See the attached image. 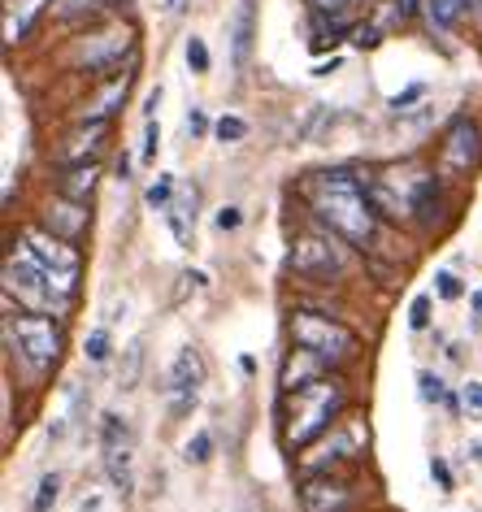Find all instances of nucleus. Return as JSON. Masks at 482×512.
Returning a JSON list of instances; mask_svg holds the SVG:
<instances>
[{
  "instance_id": "obj_18",
  "label": "nucleus",
  "mask_w": 482,
  "mask_h": 512,
  "mask_svg": "<svg viewBox=\"0 0 482 512\" xmlns=\"http://www.w3.org/2000/svg\"><path fill=\"white\" fill-rule=\"evenodd\" d=\"M200 382H205V361H200L196 348H183L179 356H174V365H170L166 391H200Z\"/></svg>"
},
{
  "instance_id": "obj_26",
  "label": "nucleus",
  "mask_w": 482,
  "mask_h": 512,
  "mask_svg": "<svg viewBox=\"0 0 482 512\" xmlns=\"http://www.w3.org/2000/svg\"><path fill=\"white\" fill-rule=\"evenodd\" d=\"M57 495H61V473H44V478H40V491H35L31 512H53Z\"/></svg>"
},
{
  "instance_id": "obj_37",
  "label": "nucleus",
  "mask_w": 482,
  "mask_h": 512,
  "mask_svg": "<svg viewBox=\"0 0 482 512\" xmlns=\"http://www.w3.org/2000/svg\"><path fill=\"white\" fill-rule=\"evenodd\" d=\"M426 322H430V296H417L409 304V326L413 330H426Z\"/></svg>"
},
{
  "instance_id": "obj_11",
  "label": "nucleus",
  "mask_w": 482,
  "mask_h": 512,
  "mask_svg": "<svg viewBox=\"0 0 482 512\" xmlns=\"http://www.w3.org/2000/svg\"><path fill=\"white\" fill-rule=\"evenodd\" d=\"M300 504L304 512H352V486L331 473H317L300 486Z\"/></svg>"
},
{
  "instance_id": "obj_20",
  "label": "nucleus",
  "mask_w": 482,
  "mask_h": 512,
  "mask_svg": "<svg viewBox=\"0 0 482 512\" xmlns=\"http://www.w3.org/2000/svg\"><path fill=\"white\" fill-rule=\"evenodd\" d=\"M96 187H100V170H96V161H87V165H70V170L61 174V196H66V200L87 204V200L96 196Z\"/></svg>"
},
{
  "instance_id": "obj_28",
  "label": "nucleus",
  "mask_w": 482,
  "mask_h": 512,
  "mask_svg": "<svg viewBox=\"0 0 482 512\" xmlns=\"http://www.w3.org/2000/svg\"><path fill=\"white\" fill-rule=\"evenodd\" d=\"M213 135H218L222 144H239V139H248V122L235 118V113H226V118L213 122Z\"/></svg>"
},
{
  "instance_id": "obj_34",
  "label": "nucleus",
  "mask_w": 482,
  "mask_h": 512,
  "mask_svg": "<svg viewBox=\"0 0 482 512\" xmlns=\"http://www.w3.org/2000/svg\"><path fill=\"white\" fill-rule=\"evenodd\" d=\"M361 0H309L313 14H331V18H344L348 9H357Z\"/></svg>"
},
{
  "instance_id": "obj_19",
  "label": "nucleus",
  "mask_w": 482,
  "mask_h": 512,
  "mask_svg": "<svg viewBox=\"0 0 482 512\" xmlns=\"http://www.w3.org/2000/svg\"><path fill=\"white\" fill-rule=\"evenodd\" d=\"M469 9H474V0H422V14H426V27L435 35H448L456 22H461Z\"/></svg>"
},
{
  "instance_id": "obj_3",
  "label": "nucleus",
  "mask_w": 482,
  "mask_h": 512,
  "mask_svg": "<svg viewBox=\"0 0 482 512\" xmlns=\"http://www.w3.org/2000/svg\"><path fill=\"white\" fill-rule=\"evenodd\" d=\"M5 296H9V300L18 296L22 309L48 313V317H66L70 300H74V296H66V291L53 283V278H48V270H44L40 261H35L27 248L5 261Z\"/></svg>"
},
{
  "instance_id": "obj_12",
  "label": "nucleus",
  "mask_w": 482,
  "mask_h": 512,
  "mask_svg": "<svg viewBox=\"0 0 482 512\" xmlns=\"http://www.w3.org/2000/svg\"><path fill=\"white\" fill-rule=\"evenodd\" d=\"M131 83H135V61L122 74H113V79L100 87L92 100H83V105L74 109V118H79V122H109L113 113H118V105L126 100V92H131Z\"/></svg>"
},
{
  "instance_id": "obj_17",
  "label": "nucleus",
  "mask_w": 482,
  "mask_h": 512,
  "mask_svg": "<svg viewBox=\"0 0 482 512\" xmlns=\"http://www.w3.org/2000/svg\"><path fill=\"white\" fill-rule=\"evenodd\" d=\"M44 9H48V0H5V40L9 44L27 40V31L35 27V18Z\"/></svg>"
},
{
  "instance_id": "obj_22",
  "label": "nucleus",
  "mask_w": 482,
  "mask_h": 512,
  "mask_svg": "<svg viewBox=\"0 0 482 512\" xmlns=\"http://www.w3.org/2000/svg\"><path fill=\"white\" fill-rule=\"evenodd\" d=\"M105 473L118 495H131L135 473H131V447H105Z\"/></svg>"
},
{
  "instance_id": "obj_27",
  "label": "nucleus",
  "mask_w": 482,
  "mask_h": 512,
  "mask_svg": "<svg viewBox=\"0 0 482 512\" xmlns=\"http://www.w3.org/2000/svg\"><path fill=\"white\" fill-rule=\"evenodd\" d=\"M417 395H422L426 404H448V387H443V378L430 374V369L417 374Z\"/></svg>"
},
{
  "instance_id": "obj_44",
  "label": "nucleus",
  "mask_w": 482,
  "mask_h": 512,
  "mask_svg": "<svg viewBox=\"0 0 482 512\" xmlns=\"http://www.w3.org/2000/svg\"><path fill=\"white\" fill-rule=\"evenodd\" d=\"M105 508V499H100V491H87L83 499H79V512H100Z\"/></svg>"
},
{
  "instance_id": "obj_33",
  "label": "nucleus",
  "mask_w": 482,
  "mask_h": 512,
  "mask_svg": "<svg viewBox=\"0 0 482 512\" xmlns=\"http://www.w3.org/2000/svg\"><path fill=\"white\" fill-rule=\"evenodd\" d=\"M100 5H105V0H57V18H83V14H92V9H100Z\"/></svg>"
},
{
  "instance_id": "obj_5",
  "label": "nucleus",
  "mask_w": 482,
  "mask_h": 512,
  "mask_svg": "<svg viewBox=\"0 0 482 512\" xmlns=\"http://www.w3.org/2000/svg\"><path fill=\"white\" fill-rule=\"evenodd\" d=\"M5 339H9V348L18 343V352L27 356L31 369H48L61 356V348H66V335H61V326L48 313H18V317L9 313Z\"/></svg>"
},
{
  "instance_id": "obj_14",
  "label": "nucleus",
  "mask_w": 482,
  "mask_h": 512,
  "mask_svg": "<svg viewBox=\"0 0 482 512\" xmlns=\"http://www.w3.org/2000/svg\"><path fill=\"white\" fill-rule=\"evenodd\" d=\"M252 40H257V0H239L235 18H231V57H235V70H248Z\"/></svg>"
},
{
  "instance_id": "obj_49",
  "label": "nucleus",
  "mask_w": 482,
  "mask_h": 512,
  "mask_svg": "<svg viewBox=\"0 0 482 512\" xmlns=\"http://www.w3.org/2000/svg\"><path fill=\"white\" fill-rule=\"evenodd\" d=\"M187 5V0H166V9H183Z\"/></svg>"
},
{
  "instance_id": "obj_1",
  "label": "nucleus",
  "mask_w": 482,
  "mask_h": 512,
  "mask_svg": "<svg viewBox=\"0 0 482 512\" xmlns=\"http://www.w3.org/2000/svg\"><path fill=\"white\" fill-rule=\"evenodd\" d=\"M313 217L322 222L331 235H339L352 248H370L378 239V209L365 191V178L348 170H326L304 183Z\"/></svg>"
},
{
  "instance_id": "obj_29",
  "label": "nucleus",
  "mask_w": 482,
  "mask_h": 512,
  "mask_svg": "<svg viewBox=\"0 0 482 512\" xmlns=\"http://www.w3.org/2000/svg\"><path fill=\"white\" fill-rule=\"evenodd\" d=\"M183 456H187V465H205V460L213 456V434H209V430L192 434V439H187V447H183Z\"/></svg>"
},
{
  "instance_id": "obj_38",
  "label": "nucleus",
  "mask_w": 482,
  "mask_h": 512,
  "mask_svg": "<svg viewBox=\"0 0 482 512\" xmlns=\"http://www.w3.org/2000/svg\"><path fill=\"white\" fill-rule=\"evenodd\" d=\"M157 152H161V126L148 118V131H144V161L152 165V161H157Z\"/></svg>"
},
{
  "instance_id": "obj_25",
  "label": "nucleus",
  "mask_w": 482,
  "mask_h": 512,
  "mask_svg": "<svg viewBox=\"0 0 482 512\" xmlns=\"http://www.w3.org/2000/svg\"><path fill=\"white\" fill-rule=\"evenodd\" d=\"M139 369H144V343L135 339L131 348H126V361H122V374H118V387H122V391L139 382Z\"/></svg>"
},
{
  "instance_id": "obj_43",
  "label": "nucleus",
  "mask_w": 482,
  "mask_h": 512,
  "mask_svg": "<svg viewBox=\"0 0 482 512\" xmlns=\"http://www.w3.org/2000/svg\"><path fill=\"white\" fill-rule=\"evenodd\" d=\"M205 131H209V118L200 109H192L187 113V135H205Z\"/></svg>"
},
{
  "instance_id": "obj_6",
  "label": "nucleus",
  "mask_w": 482,
  "mask_h": 512,
  "mask_svg": "<svg viewBox=\"0 0 482 512\" xmlns=\"http://www.w3.org/2000/svg\"><path fill=\"white\" fill-rule=\"evenodd\" d=\"M291 274L309 278V283H335L348 274V252L339 235H304L296 239V248L287 256Z\"/></svg>"
},
{
  "instance_id": "obj_31",
  "label": "nucleus",
  "mask_w": 482,
  "mask_h": 512,
  "mask_svg": "<svg viewBox=\"0 0 482 512\" xmlns=\"http://www.w3.org/2000/svg\"><path fill=\"white\" fill-rule=\"evenodd\" d=\"M187 66H192V74H209V48L200 35H187Z\"/></svg>"
},
{
  "instance_id": "obj_41",
  "label": "nucleus",
  "mask_w": 482,
  "mask_h": 512,
  "mask_svg": "<svg viewBox=\"0 0 482 512\" xmlns=\"http://www.w3.org/2000/svg\"><path fill=\"white\" fill-rule=\"evenodd\" d=\"M244 226V213L235 209V204H226V209H218V230H239Z\"/></svg>"
},
{
  "instance_id": "obj_47",
  "label": "nucleus",
  "mask_w": 482,
  "mask_h": 512,
  "mask_svg": "<svg viewBox=\"0 0 482 512\" xmlns=\"http://www.w3.org/2000/svg\"><path fill=\"white\" fill-rule=\"evenodd\" d=\"M118 178H122V183H126V178H131V157H126V152L118 157Z\"/></svg>"
},
{
  "instance_id": "obj_21",
  "label": "nucleus",
  "mask_w": 482,
  "mask_h": 512,
  "mask_svg": "<svg viewBox=\"0 0 482 512\" xmlns=\"http://www.w3.org/2000/svg\"><path fill=\"white\" fill-rule=\"evenodd\" d=\"M166 217H170V230H174V239L183 243V248H192V230H196V187L187 191V196H179L166 209Z\"/></svg>"
},
{
  "instance_id": "obj_32",
  "label": "nucleus",
  "mask_w": 482,
  "mask_h": 512,
  "mask_svg": "<svg viewBox=\"0 0 482 512\" xmlns=\"http://www.w3.org/2000/svg\"><path fill=\"white\" fill-rule=\"evenodd\" d=\"M83 356H87V361H109V330H105V326L87 335V343H83Z\"/></svg>"
},
{
  "instance_id": "obj_35",
  "label": "nucleus",
  "mask_w": 482,
  "mask_h": 512,
  "mask_svg": "<svg viewBox=\"0 0 482 512\" xmlns=\"http://www.w3.org/2000/svg\"><path fill=\"white\" fill-rule=\"evenodd\" d=\"M196 400H200V391H170V417L174 421L187 417L196 408Z\"/></svg>"
},
{
  "instance_id": "obj_13",
  "label": "nucleus",
  "mask_w": 482,
  "mask_h": 512,
  "mask_svg": "<svg viewBox=\"0 0 482 512\" xmlns=\"http://www.w3.org/2000/svg\"><path fill=\"white\" fill-rule=\"evenodd\" d=\"M87 222H92V209L79 204V200H66V196H61L57 204H48V213H44V230H53V235L66 239V243L83 239Z\"/></svg>"
},
{
  "instance_id": "obj_45",
  "label": "nucleus",
  "mask_w": 482,
  "mask_h": 512,
  "mask_svg": "<svg viewBox=\"0 0 482 512\" xmlns=\"http://www.w3.org/2000/svg\"><path fill=\"white\" fill-rule=\"evenodd\" d=\"M396 9L404 14V22H409V18L417 14V9H422V0H396Z\"/></svg>"
},
{
  "instance_id": "obj_4",
  "label": "nucleus",
  "mask_w": 482,
  "mask_h": 512,
  "mask_svg": "<svg viewBox=\"0 0 482 512\" xmlns=\"http://www.w3.org/2000/svg\"><path fill=\"white\" fill-rule=\"evenodd\" d=\"M291 339H296V348L322 356L326 365H348L357 356V335L348 326H339L322 313H309V309L291 313Z\"/></svg>"
},
{
  "instance_id": "obj_2",
  "label": "nucleus",
  "mask_w": 482,
  "mask_h": 512,
  "mask_svg": "<svg viewBox=\"0 0 482 512\" xmlns=\"http://www.w3.org/2000/svg\"><path fill=\"white\" fill-rule=\"evenodd\" d=\"M339 408H344V387H339L335 378H317L313 387L291 391L283 439H287L291 447H309L317 434L331 430V421L339 417Z\"/></svg>"
},
{
  "instance_id": "obj_40",
  "label": "nucleus",
  "mask_w": 482,
  "mask_h": 512,
  "mask_svg": "<svg viewBox=\"0 0 482 512\" xmlns=\"http://www.w3.org/2000/svg\"><path fill=\"white\" fill-rule=\"evenodd\" d=\"M461 404L469 408V413H482V382H465V391H461Z\"/></svg>"
},
{
  "instance_id": "obj_42",
  "label": "nucleus",
  "mask_w": 482,
  "mask_h": 512,
  "mask_svg": "<svg viewBox=\"0 0 482 512\" xmlns=\"http://www.w3.org/2000/svg\"><path fill=\"white\" fill-rule=\"evenodd\" d=\"M430 473H435V482L443 486V491H452V469H448V460H430Z\"/></svg>"
},
{
  "instance_id": "obj_46",
  "label": "nucleus",
  "mask_w": 482,
  "mask_h": 512,
  "mask_svg": "<svg viewBox=\"0 0 482 512\" xmlns=\"http://www.w3.org/2000/svg\"><path fill=\"white\" fill-rule=\"evenodd\" d=\"M331 70H339V57H331V61H317V66H313V74H331Z\"/></svg>"
},
{
  "instance_id": "obj_10",
  "label": "nucleus",
  "mask_w": 482,
  "mask_h": 512,
  "mask_svg": "<svg viewBox=\"0 0 482 512\" xmlns=\"http://www.w3.org/2000/svg\"><path fill=\"white\" fill-rule=\"evenodd\" d=\"M482 161V126L469 118H456L439 144V170L443 174H469Z\"/></svg>"
},
{
  "instance_id": "obj_24",
  "label": "nucleus",
  "mask_w": 482,
  "mask_h": 512,
  "mask_svg": "<svg viewBox=\"0 0 482 512\" xmlns=\"http://www.w3.org/2000/svg\"><path fill=\"white\" fill-rule=\"evenodd\" d=\"M105 447H131V426H126L118 413L100 417V452H105Z\"/></svg>"
},
{
  "instance_id": "obj_15",
  "label": "nucleus",
  "mask_w": 482,
  "mask_h": 512,
  "mask_svg": "<svg viewBox=\"0 0 482 512\" xmlns=\"http://www.w3.org/2000/svg\"><path fill=\"white\" fill-rule=\"evenodd\" d=\"M105 139H109V122H83L79 131L66 139V148H61V165H87L105 148Z\"/></svg>"
},
{
  "instance_id": "obj_48",
  "label": "nucleus",
  "mask_w": 482,
  "mask_h": 512,
  "mask_svg": "<svg viewBox=\"0 0 482 512\" xmlns=\"http://www.w3.org/2000/svg\"><path fill=\"white\" fill-rule=\"evenodd\" d=\"M469 309H474V313H478V317H482V287H478V291H474V300H469Z\"/></svg>"
},
{
  "instance_id": "obj_39",
  "label": "nucleus",
  "mask_w": 482,
  "mask_h": 512,
  "mask_svg": "<svg viewBox=\"0 0 482 512\" xmlns=\"http://www.w3.org/2000/svg\"><path fill=\"white\" fill-rule=\"evenodd\" d=\"M422 96H426V87H422V83H413V87H404V92H400V96H391V109H396V113H400V109H409V105H413V100H422Z\"/></svg>"
},
{
  "instance_id": "obj_16",
  "label": "nucleus",
  "mask_w": 482,
  "mask_h": 512,
  "mask_svg": "<svg viewBox=\"0 0 482 512\" xmlns=\"http://www.w3.org/2000/svg\"><path fill=\"white\" fill-rule=\"evenodd\" d=\"M317 378H326V361H322V356H313L304 348H296V356H287V365H283V391L287 395L313 387Z\"/></svg>"
},
{
  "instance_id": "obj_23",
  "label": "nucleus",
  "mask_w": 482,
  "mask_h": 512,
  "mask_svg": "<svg viewBox=\"0 0 482 512\" xmlns=\"http://www.w3.org/2000/svg\"><path fill=\"white\" fill-rule=\"evenodd\" d=\"M413 217H417V226H435V217H439V183H435V174L422 183V191H417V204H413Z\"/></svg>"
},
{
  "instance_id": "obj_7",
  "label": "nucleus",
  "mask_w": 482,
  "mask_h": 512,
  "mask_svg": "<svg viewBox=\"0 0 482 512\" xmlns=\"http://www.w3.org/2000/svg\"><path fill=\"white\" fill-rule=\"evenodd\" d=\"M22 248H27L35 261L48 270V278L66 291V296H74V287H79V274H83V261H79V252H74V243L66 239H57L53 230H44V226H35L22 235Z\"/></svg>"
},
{
  "instance_id": "obj_36",
  "label": "nucleus",
  "mask_w": 482,
  "mask_h": 512,
  "mask_svg": "<svg viewBox=\"0 0 482 512\" xmlns=\"http://www.w3.org/2000/svg\"><path fill=\"white\" fill-rule=\"evenodd\" d=\"M435 291H439V300H456L461 296V278L452 270H443V274H435Z\"/></svg>"
},
{
  "instance_id": "obj_8",
  "label": "nucleus",
  "mask_w": 482,
  "mask_h": 512,
  "mask_svg": "<svg viewBox=\"0 0 482 512\" xmlns=\"http://www.w3.org/2000/svg\"><path fill=\"white\" fill-rule=\"evenodd\" d=\"M426 170H383L374 178H365V191H370L374 209L383 217H413V204H417V191L426 183Z\"/></svg>"
},
{
  "instance_id": "obj_9",
  "label": "nucleus",
  "mask_w": 482,
  "mask_h": 512,
  "mask_svg": "<svg viewBox=\"0 0 482 512\" xmlns=\"http://www.w3.org/2000/svg\"><path fill=\"white\" fill-rule=\"evenodd\" d=\"M135 48V31L126 27H105V31H96V35H83L79 44H74V66H79L83 74H113L122 66V53H131Z\"/></svg>"
},
{
  "instance_id": "obj_30",
  "label": "nucleus",
  "mask_w": 482,
  "mask_h": 512,
  "mask_svg": "<svg viewBox=\"0 0 482 512\" xmlns=\"http://www.w3.org/2000/svg\"><path fill=\"white\" fill-rule=\"evenodd\" d=\"M170 204H174V178L161 174L157 183L148 187V209H170Z\"/></svg>"
}]
</instances>
